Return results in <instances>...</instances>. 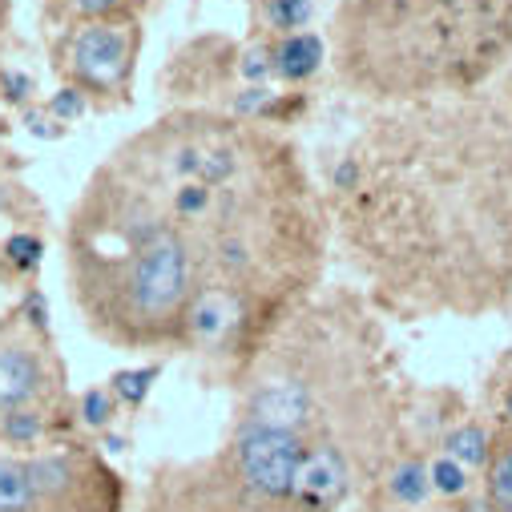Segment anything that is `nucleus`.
<instances>
[{"instance_id":"9b49d317","label":"nucleus","mask_w":512,"mask_h":512,"mask_svg":"<svg viewBox=\"0 0 512 512\" xmlns=\"http://www.w3.org/2000/svg\"><path fill=\"white\" fill-rule=\"evenodd\" d=\"M444 456H452L460 468H476L488 460V432L476 428V424H464V428H452L448 440H444Z\"/></svg>"},{"instance_id":"4468645a","label":"nucleus","mask_w":512,"mask_h":512,"mask_svg":"<svg viewBox=\"0 0 512 512\" xmlns=\"http://www.w3.org/2000/svg\"><path fill=\"white\" fill-rule=\"evenodd\" d=\"M488 500L500 512H512V444L488 460Z\"/></svg>"},{"instance_id":"aec40b11","label":"nucleus","mask_w":512,"mask_h":512,"mask_svg":"<svg viewBox=\"0 0 512 512\" xmlns=\"http://www.w3.org/2000/svg\"><path fill=\"white\" fill-rule=\"evenodd\" d=\"M504 412H508V416H512V392H508V400H504Z\"/></svg>"},{"instance_id":"2eb2a0df","label":"nucleus","mask_w":512,"mask_h":512,"mask_svg":"<svg viewBox=\"0 0 512 512\" xmlns=\"http://www.w3.org/2000/svg\"><path fill=\"white\" fill-rule=\"evenodd\" d=\"M158 375V367H138V371H117L113 375V400H125V404H142L150 396V379Z\"/></svg>"},{"instance_id":"f3484780","label":"nucleus","mask_w":512,"mask_h":512,"mask_svg":"<svg viewBox=\"0 0 512 512\" xmlns=\"http://www.w3.org/2000/svg\"><path fill=\"white\" fill-rule=\"evenodd\" d=\"M113 408H117V400H113V392H105V388H93V392L81 396V420H85L89 428H105V424L113 420Z\"/></svg>"},{"instance_id":"f257e3e1","label":"nucleus","mask_w":512,"mask_h":512,"mask_svg":"<svg viewBox=\"0 0 512 512\" xmlns=\"http://www.w3.org/2000/svg\"><path fill=\"white\" fill-rule=\"evenodd\" d=\"M77 299L93 327L113 339L142 343L174 331L194 299L190 246L178 226L142 218L117 234V250H73Z\"/></svg>"},{"instance_id":"ddd939ff","label":"nucleus","mask_w":512,"mask_h":512,"mask_svg":"<svg viewBox=\"0 0 512 512\" xmlns=\"http://www.w3.org/2000/svg\"><path fill=\"white\" fill-rule=\"evenodd\" d=\"M311 13H315L311 0H263V17H267V25L279 29L283 37L303 33V25L311 21Z\"/></svg>"},{"instance_id":"20e7f679","label":"nucleus","mask_w":512,"mask_h":512,"mask_svg":"<svg viewBox=\"0 0 512 512\" xmlns=\"http://www.w3.org/2000/svg\"><path fill=\"white\" fill-rule=\"evenodd\" d=\"M234 456H238L242 480L254 492H263L271 500H287V496H295V484H299V468L307 460V448H303L299 432L250 424L238 436V452Z\"/></svg>"},{"instance_id":"f8f14e48","label":"nucleus","mask_w":512,"mask_h":512,"mask_svg":"<svg viewBox=\"0 0 512 512\" xmlns=\"http://www.w3.org/2000/svg\"><path fill=\"white\" fill-rule=\"evenodd\" d=\"M388 492H392L400 504H420V500L432 492V476H428V464H420V460H408V464H400V468L392 472V480H388Z\"/></svg>"},{"instance_id":"39448f33","label":"nucleus","mask_w":512,"mask_h":512,"mask_svg":"<svg viewBox=\"0 0 512 512\" xmlns=\"http://www.w3.org/2000/svg\"><path fill=\"white\" fill-rule=\"evenodd\" d=\"M33 512H81V496L89 488L85 460L65 448H33L25 452Z\"/></svg>"},{"instance_id":"a211bd4d","label":"nucleus","mask_w":512,"mask_h":512,"mask_svg":"<svg viewBox=\"0 0 512 512\" xmlns=\"http://www.w3.org/2000/svg\"><path fill=\"white\" fill-rule=\"evenodd\" d=\"M85 109H89V97H85L81 89H73V85H65V89L49 101V113H53V121H61V125H65V121H77Z\"/></svg>"},{"instance_id":"6e6552de","label":"nucleus","mask_w":512,"mask_h":512,"mask_svg":"<svg viewBox=\"0 0 512 512\" xmlns=\"http://www.w3.org/2000/svg\"><path fill=\"white\" fill-rule=\"evenodd\" d=\"M271 61H275V73L283 81H307L323 65V41L315 33H291V37H283L275 45Z\"/></svg>"},{"instance_id":"9d476101","label":"nucleus","mask_w":512,"mask_h":512,"mask_svg":"<svg viewBox=\"0 0 512 512\" xmlns=\"http://www.w3.org/2000/svg\"><path fill=\"white\" fill-rule=\"evenodd\" d=\"M0 512H33L25 452H0Z\"/></svg>"},{"instance_id":"423d86ee","label":"nucleus","mask_w":512,"mask_h":512,"mask_svg":"<svg viewBox=\"0 0 512 512\" xmlns=\"http://www.w3.org/2000/svg\"><path fill=\"white\" fill-rule=\"evenodd\" d=\"M347 488V464L335 448H319L307 452L303 468H299V484H295V500H303L307 508H331Z\"/></svg>"},{"instance_id":"6ab92c4d","label":"nucleus","mask_w":512,"mask_h":512,"mask_svg":"<svg viewBox=\"0 0 512 512\" xmlns=\"http://www.w3.org/2000/svg\"><path fill=\"white\" fill-rule=\"evenodd\" d=\"M206 202H210V186L190 182V186H182V190H178L174 210H178V214H198V210H206Z\"/></svg>"},{"instance_id":"1a4fd4ad","label":"nucleus","mask_w":512,"mask_h":512,"mask_svg":"<svg viewBox=\"0 0 512 512\" xmlns=\"http://www.w3.org/2000/svg\"><path fill=\"white\" fill-rule=\"evenodd\" d=\"M45 17L61 29H73V25H89V21L130 17V0H49Z\"/></svg>"},{"instance_id":"0eeeda50","label":"nucleus","mask_w":512,"mask_h":512,"mask_svg":"<svg viewBox=\"0 0 512 512\" xmlns=\"http://www.w3.org/2000/svg\"><path fill=\"white\" fill-rule=\"evenodd\" d=\"M307 416H311V396L299 383H271V388H263L250 400V424H259V428L299 432Z\"/></svg>"},{"instance_id":"dca6fc26","label":"nucleus","mask_w":512,"mask_h":512,"mask_svg":"<svg viewBox=\"0 0 512 512\" xmlns=\"http://www.w3.org/2000/svg\"><path fill=\"white\" fill-rule=\"evenodd\" d=\"M428 476H432V488L444 492V496H460L468 488V476L452 456H440L436 464H428Z\"/></svg>"},{"instance_id":"7ed1b4c3","label":"nucleus","mask_w":512,"mask_h":512,"mask_svg":"<svg viewBox=\"0 0 512 512\" xmlns=\"http://www.w3.org/2000/svg\"><path fill=\"white\" fill-rule=\"evenodd\" d=\"M61 396V367L45 323L9 311L0 315V420L21 412H45Z\"/></svg>"},{"instance_id":"f03ea898","label":"nucleus","mask_w":512,"mask_h":512,"mask_svg":"<svg viewBox=\"0 0 512 512\" xmlns=\"http://www.w3.org/2000/svg\"><path fill=\"white\" fill-rule=\"evenodd\" d=\"M138 45L142 33L134 17L73 25L57 41V69L85 97H121L134 81Z\"/></svg>"}]
</instances>
